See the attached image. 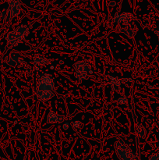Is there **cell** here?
<instances>
[{"label": "cell", "mask_w": 159, "mask_h": 160, "mask_svg": "<svg viewBox=\"0 0 159 160\" xmlns=\"http://www.w3.org/2000/svg\"><path fill=\"white\" fill-rule=\"evenodd\" d=\"M115 149L117 156L120 160H137L135 154L132 152L129 147L125 145L122 140L115 142Z\"/></svg>", "instance_id": "6da1fadb"}, {"label": "cell", "mask_w": 159, "mask_h": 160, "mask_svg": "<svg viewBox=\"0 0 159 160\" xmlns=\"http://www.w3.org/2000/svg\"><path fill=\"white\" fill-rule=\"evenodd\" d=\"M6 63L10 67H20L24 64V60L23 59L21 54L18 52L13 51L6 57Z\"/></svg>", "instance_id": "7a4b0ae2"}, {"label": "cell", "mask_w": 159, "mask_h": 160, "mask_svg": "<svg viewBox=\"0 0 159 160\" xmlns=\"http://www.w3.org/2000/svg\"><path fill=\"white\" fill-rule=\"evenodd\" d=\"M135 17L132 16V14L128 13V12H124L122 14H115V17L113 18L112 21L115 23H123L126 26H128L130 23L131 20H134Z\"/></svg>", "instance_id": "3957f363"}, {"label": "cell", "mask_w": 159, "mask_h": 160, "mask_svg": "<svg viewBox=\"0 0 159 160\" xmlns=\"http://www.w3.org/2000/svg\"><path fill=\"white\" fill-rule=\"evenodd\" d=\"M9 7L8 8L10 12L12 17H17L20 14L21 10V3L20 0H9Z\"/></svg>", "instance_id": "277c9868"}, {"label": "cell", "mask_w": 159, "mask_h": 160, "mask_svg": "<svg viewBox=\"0 0 159 160\" xmlns=\"http://www.w3.org/2000/svg\"><path fill=\"white\" fill-rule=\"evenodd\" d=\"M73 67H74L76 72H81V73H88L91 70L90 65L86 61H77L74 63Z\"/></svg>", "instance_id": "5b68a950"}, {"label": "cell", "mask_w": 159, "mask_h": 160, "mask_svg": "<svg viewBox=\"0 0 159 160\" xmlns=\"http://www.w3.org/2000/svg\"><path fill=\"white\" fill-rule=\"evenodd\" d=\"M15 31L17 33L19 42H21L29 32V26L26 24H22L19 26L17 29H15Z\"/></svg>", "instance_id": "8992f818"}, {"label": "cell", "mask_w": 159, "mask_h": 160, "mask_svg": "<svg viewBox=\"0 0 159 160\" xmlns=\"http://www.w3.org/2000/svg\"><path fill=\"white\" fill-rule=\"evenodd\" d=\"M64 120H65V117L64 116L59 115V114L53 112V111H50L48 115L47 122L48 123H59L63 122Z\"/></svg>", "instance_id": "52a82bcc"}, {"label": "cell", "mask_w": 159, "mask_h": 160, "mask_svg": "<svg viewBox=\"0 0 159 160\" xmlns=\"http://www.w3.org/2000/svg\"><path fill=\"white\" fill-rule=\"evenodd\" d=\"M55 89V82L54 83H48L45 82V81H39L37 84V90L41 91V92H45V91H51L52 92Z\"/></svg>", "instance_id": "ba28073f"}, {"label": "cell", "mask_w": 159, "mask_h": 160, "mask_svg": "<svg viewBox=\"0 0 159 160\" xmlns=\"http://www.w3.org/2000/svg\"><path fill=\"white\" fill-rule=\"evenodd\" d=\"M37 95L40 101L45 102L51 99L54 96V93L51 91H45V92H41V91H37Z\"/></svg>", "instance_id": "9c48e42d"}, {"label": "cell", "mask_w": 159, "mask_h": 160, "mask_svg": "<svg viewBox=\"0 0 159 160\" xmlns=\"http://www.w3.org/2000/svg\"><path fill=\"white\" fill-rule=\"evenodd\" d=\"M118 28H119V30L121 32H124L125 34H126V35L129 38L133 37L137 31V27H135L134 25H132V24H131L130 26L128 27V28H123V27H118Z\"/></svg>", "instance_id": "30bf717a"}, {"label": "cell", "mask_w": 159, "mask_h": 160, "mask_svg": "<svg viewBox=\"0 0 159 160\" xmlns=\"http://www.w3.org/2000/svg\"><path fill=\"white\" fill-rule=\"evenodd\" d=\"M6 41L8 42V43L11 45H17V44L20 43V42H19V40H18V38H17V33H16L15 30L12 31H11V32L8 33V34H7V36H6Z\"/></svg>", "instance_id": "8fae6325"}, {"label": "cell", "mask_w": 159, "mask_h": 160, "mask_svg": "<svg viewBox=\"0 0 159 160\" xmlns=\"http://www.w3.org/2000/svg\"><path fill=\"white\" fill-rule=\"evenodd\" d=\"M33 62H34V64L35 66L40 67V66L45 65V64L48 62V61H47V59H45V57H43V56H41V55H35L34 57Z\"/></svg>", "instance_id": "7c38bea8"}, {"label": "cell", "mask_w": 159, "mask_h": 160, "mask_svg": "<svg viewBox=\"0 0 159 160\" xmlns=\"http://www.w3.org/2000/svg\"><path fill=\"white\" fill-rule=\"evenodd\" d=\"M1 18L2 19L3 21L5 22H9L12 20V16H11L10 12H9V9H6L2 12L1 14Z\"/></svg>", "instance_id": "4fadbf2b"}, {"label": "cell", "mask_w": 159, "mask_h": 160, "mask_svg": "<svg viewBox=\"0 0 159 160\" xmlns=\"http://www.w3.org/2000/svg\"><path fill=\"white\" fill-rule=\"evenodd\" d=\"M39 81H45V82H48V83H54L55 79L51 75H50L49 73H44L39 78Z\"/></svg>", "instance_id": "5bb4252c"}, {"label": "cell", "mask_w": 159, "mask_h": 160, "mask_svg": "<svg viewBox=\"0 0 159 160\" xmlns=\"http://www.w3.org/2000/svg\"><path fill=\"white\" fill-rule=\"evenodd\" d=\"M136 128H137V134H139V136H140L141 138H144L145 136H146V130L143 128V126H142L140 123H137Z\"/></svg>", "instance_id": "9a60e30c"}, {"label": "cell", "mask_w": 159, "mask_h": 160, "mask_svg": "<svg viewBox=\"0 0 159 160\" xmlns=\"http://www.w3.org/2000/svg\"><path fill=\"white\" fill-rule=\"evenodd\" d=\"M75 77H76V79L79 80V81H85L87 78V73H81V72H76V73H75Z\"/></svg>", "instance_id": "2e32d148"}, {"label": "cell", "mask_w": 159, "mask_h": 160, "mask_svg": "<svg viewBox=\"0 0 159 160\" xmlns=\"http://www.w3.org/2000/svg\"><path fill=\"white\" fill-rule=\"evenodd\" d=\"M111 84L112 86V88H118L121 85V81L118 79V78H111Z\"/></svg>", "instance_id": "e0dca14e"}, {"label": "cell", "mask_w": 159, "mask_h": 160, "mask_svg": "<svg viewBox=\"0 0 159 160\" xmlns=\"http://www.w3.org/2000/svg\"><path fill=\"white\" fill-rule=\"evenodd\" d=\"M148 160H159V153H154L151 155Z\"/></svg>", "instance_id": "ac0fdd59"}, {"label": "cell", "mask_w": 159, "mask_h": 160, "mask_svg": "<svg viewBox=\"0 0 159 160\" xmlns=\"http://www.w3.org/2000/svg\"><path fill=\"white\" fill-rule=\"evenodd\" d=\"M80 122L79 120H76V121H74L73 123V128H75V129H77V128H79L80 127Z\"/></svg>", "instance_id": "d6986e66"}, {"label": "cell", "mask_w": 159, "mask_h": 160, "mask_svg": "<svg viewBox=\"0 0 159 160\" xmlns=\"http://www.w3.org/2000/svg\"><path fill=\"white\" fill-rule=\"evenodd\" d=\"M118 102L119 103L120 105H123L126 102V98L125 97H119L118 98Z\"/></svg>", "instance_id": "ffe728a7"}, {"label": "cell", "mask_w": 159, "mask_h": 160, "mask_svg": "<svg viewBox=\"0 0 159 160\" xmlns=\"http://www.w3.org/2000/svg\"><path fill=\"white\" fill-rule=\"evenodd\" d=\"M154 33H155V34H157V37L159 38V25H157V26L155 27V28H154Z\"/></svg>", "instance_id": "44dd1931"}, {"label": "cell", "mask_w": 159, "mask_h": 160, "mask_svg": "<svg viewBox=\"0 0 159 160\" xmlns=\"http://www.w3.org/2000/svg\"><path fill=\"white\" fill-rule=\"evenodd\" d=\"M62 128H63L64 130H68L70 128V123L67 122V123H65L63 125H62Z\"/></svg>", "instance_id": "7402d4cb"}, {"label": "cell", "mask_w": 159, "mask_h": 160, "mask_svg": "<svg viewBox=\"0 0 159 160\" xmlns=\"http://www.w3.org/2000/svg\"><path fill=\"white\" fill-rule=\"evenodd\" d=\"M115 5H116V2H115V0H113V1H112V2H111L110 3H108V6H115Z\"/></svg>", "instance_id": "603a6c76"}, {"label": "cell", "mask_w": 159, "mask_h": 160, "mask_svg": "<svg viewBox=\"0 0 159 160\" xmlns=\"http://www.w3.org/2000/svg\"><path fill=\"white\" fill-rule=\"evenodd\" d=\"M1 14H2V12H0V18H1Z\"/></svg>", "instance_id": "cb8c5ba5"}, {"label": "cell", "mask_w": 159, "mask_h": 160, "mask_svg": "<svg viewBox=\"0 0 159 160\" xmlns=\"http://www.w3.org/2000/svg\"><path fill=\"white\" fill-rule=\"evenodd\" d=\"M5 160H10V159H5Z\"/></svg>", "instance_id": "d4e9b609"}]
</instances>
